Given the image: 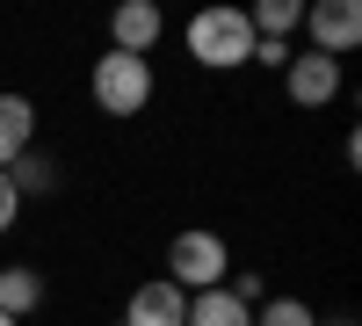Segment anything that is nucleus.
Returning a JSON list of instances; mask_svg holds the SVG:
<instances>
[{
	"instance_id": "3",
	"label": "nucleus",
	"mask_w": 362,
	"mask_h": 326,
	"mask_svg": "<svg viewBox=\"0 0 362 326\" xmlns=\"http://www.w3.org/2000/svg\"><path fill=\"white\" fill-rule=\"evenodd\" d=\"M87 87H95L102 116H145V102H153V58L102 51V58H95V73H87Z\"/></svg>"
},
{
	"instance_id": "15",
	"label": "nucleus",
	"mask_w": 362,
	"mask_h": 326,
	"mask_svg": "<svg viewBox=\"0 0 362 326\" xmlns=\"http://www.w3.org/2000/svg\"><path fill=\"white\" fill-rule=\"evenodd\" d=\"M247 66H290V44H268V37H254V58Z\"/></svg>"
},
{
	"instance_id": "4",
	"label": "nucleus",
	"mask_w": 362,
	"mask_h": 326,
	"mask_svg": "<svg viewBox=\"0 0 362 326\" xmlns=\"http://www.w3.org/2000/svg\"><path fill=\"white\" fill-rule=\"evenodd\" d=\"M348 87V66L341 58H326V51H290V66H283V95L297 109H326Z\"/></svg>"
},
{
	"instance_id": "1",
	"label": "nucleus",
	"mask_w": 362,
	"mask_h": 326,
	"mask_svg": "<svg viewBox=\"0 0 362 326\" xmlns=\"http://www.w3.org/2000/svg\"><path fill=\"white\" fill-rule=\"evenodd\" d=\"M181 44H189V58H196V66H210V73H232V66H247V58H254L247 8H203L189 29H181Z\"/></svg>"
},
{
	"instance_id": "8",
	"label": "nucleus",
	"mask_w": 362,
	"mask_h": 326,
	"mask_svg": "<svg viewBox=\"0 0 362 326\" xmlns=\"http://www.w3.org/2000/svg\"><path fill=\"white\" fill-rule=\"evenodd\" d=\"M29 145H37V102L29 95H0V174H8Z\"/></svg>"
},
{
	"instance_id": "17",
	"label": "nucleus",
	"mask_w": 362,
	"mask_h": 326,
	"mask_svg": "<svg viewBox=\"0 0 362 326\" xmlns=\"http://www.w3.org/2000/svg\"><path fill=\"white\" fill-rule=\"evenodd\" d=\"M0 326H22V319H8V312H0Z\"/></svg>"
},
{
	"instance_id": "14",
	"label": "nucleus",
	"mask_w": 362,
	"mask_h": 326,
	"mask_svg": "<svg viewBox=\"0 0 362 326\" xmlns=\"http://www.w3.org/2000/svg\"><path fill=\"white\" fill-rule=\"evenodd\" d=\"M15 218H22V196H15L8 174H0V232H15Z\"/></svg>"
},
{
	"instance_id": "2",
	"label": "nucleus",
	"mask_w": 362,
	"mask_h": 326,
	"mask_svg": "<svg viewBox=\"0 0 362 326\" xmlns=\"http://www.w3.org/2000/svg\"><path fill=\"white\" fill-rule=\"evenodd\" d=\"M232 276V247H225V232H174V240H167V283L174 290H189V298H196V290H218Z\"/></svg>"
},
{
	"instance_id": "11",
	"label": "nucleus",
	"mask_w": 362,
	"mask_h": 326,
	"mask_svg": "<svg viewBox=\"0 0 362 326\" xmlns=\"http://www.w3.org/2000/svg\"><path fill=\"white\" fill-rule=\"evenodd\" d=\"M44 305V276L37 269H0V312L8 319H29Z\"/></svg>"
},
{
	"instance_id": "5",
	"label": "nucleus",
	"mask_w": 362,
	"mask_h": 326,
	"mask_svg": "<svg viewBox=\"0 0 362 326\" xmlns=\"http://www.w3.org/2000/svg\"><path fill=\"white\" fill-rule=\"evenodd\" d=\"M297 29L312 37V51H326V58H348V51L362 44V8H355V0H312Z\"/></svg>"
},
{
	"instance_id": "6",
	"label": "nucleus",
	"mask_w": 362,
	"mask_h": 326,
	"mask_svg": "<svg viewBox=\"0 0 362 326\" xmlns=\"http://www.w3.org/2000/svg\"><path fill=\"white\" fill-rule=\"evenodd\" d=\"M116 326H189V290H174L167 276L138 283V290H131V305H124V319H116Z\"/></svg>"
},
{
	"instance_id": "10",
	"label": "nucleus",
	"mask_w": 362,
	"mask_h": 326,
	"mask_svg": "<svg viewBox=\"0 0 362 326\" xmlns=\"http://www.w3.org/2000/svg\"><path fill=\"white\" fill-rule=\"evenodd\" d=\"M305 22V0H261V8H247V29L268 44H290V29Z\"/></svg>"
},
{
	"instance_id": "16",
	"label": "nucleus",
	"mask_w": 362,
	"mask_h": 326,
	"mask_svg": "<svg viewBox=\"0 0 362 326\" xmlns=\"http://www.w3.org/2000/svg\"><path fill=\"white\" fill-rule=\"evenodd\" d=\"M319 326H355V319H348V312H334V319H319Z\"/></svg>"
},
{
	"instance_id": "13",
	"label": "nucleus",
	"mask_w": 362,
	"mask_h": 326,
	"mask_svg": "<svg viewBox=\"0 0 362 326\" xmlns=\"http://www.w3.org/2000/svg\"><path fill=\"white\" fill-rule=\"evenodd\" d=\"M254 326H319V312H312L305 298H268V305L254 312Z\"/></svg>"
},
{
	"instance_id": "12",
	"label": "nucleus",
	"mask_w": 362,
	"mask_h": 326,
	"mask_svg": "<svg viewBox=\"0 0 362 326\" xmlns=\"http://www.w3.org/2000/svg\"><path fill=\"white\" fill-rule=\"evenodd\" d=\"M8 182H15V196H51V189H58V160L29 145V153L8 167Z\"/></svg>"
},
{
	"instance_id": "9",
	"label": "nucleus",
	"mask_w": 362,
	"mask_h": 326,
	"mask_svg": "<svg viewBox=\"0 0 362 326\" xmlns=\"http://www.w3.org/2000/svg\"><path fill=\"white\" fill-rule=\"evenodd\" d=\"M189 326H254V305H239L232 290H196L189 298Z\"/></svg>"
},
{
	"instance_id": "7",
	"label": "nucleus",
	"mask_w": 362,
	"mask_h": 326,
	"mask_svg": "<svg viewBox=\"0 0 362 326\" xmlns=\"http://www.w3.org/2000/svg\"><path fill=\"white\" fill-rule=\"evenodd\" d=\"M109 51H131V58H153V44L167 37V15L153 8V0H124V8L109 15Z\"/></svg>"
}]
</instances>
